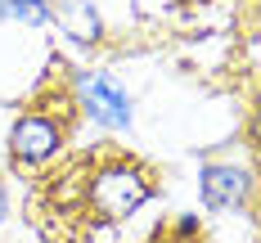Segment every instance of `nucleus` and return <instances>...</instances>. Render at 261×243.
Returning a JSON list of instances; mask_svg holds the SVG:
<instances>
[{"instance_id": "1", "label": "nucleus", "mask_w": 261, "mask_h": 243, "mask_svg": "<svg viewBox=\"0 0 261 243\" xmlns=\"http://www.w3.org/2000/svg\"><path fill=\"white\" fill-rule=\"evenodd\" d=\"M149 194H153V185L135 162H104L86 185V207L99 221H126L135 207L149 203Z\"/></svg>"}, {"instance_id": "2", "label": "nucleus", "mask_w": 261, "mask_h": 243, "mask_svg": "<svg viewBox=\"0 0 261 243\" xmlns=\"http://www.w3.org/2000/svg\"><path fill=\"white\" fill-rule=\"evenodd\" d=\"M81 108L108 131H130V99L113 77H81Z\"/></svg>"}, {"instance_id": "3", "label": "nucleus", "mask_w": 261, "mask_h": 243, "mask_svg": "<svg viewBox=\"0 0 261 243\" xmlns=\"http://www.w3.org/2000/svg\"><path fill=\"white\" fill-rule=\"evenodd\" d=\"M59 140H63V126L59 122L41 117V113H27V117L14 122V131H9V153L18 162H45V158H54Z\"/></svg>"}, {"instance_id": "4", "label": "nucleus", "mask_w": 261, "mask_h": 243, "mask_svg": "<svg viewBox=\"0 0 261 243\" xmlns=\"http://www.w3.org/2000/svg\"><path fill=\"white\" fill-rule=\"evenodd\" d=\"M248 171L243 167H230V162H212L203 167V203H207L212 212H221V207H239L243 198H248Z\"/></svg>"}, {"instance_id": "5", "label": "nucleus", "mask_w": 261, "mask_h": 243, "mask_svg": "<svg viewBox=\"0 0 261 243\" xmlns=\"http://www.w3.org/2000/svg\"><path fill=\"white\" fill-rule=\"evenodd\" d=\"M50 23L63 36H72L77 45H99V36H104L99 14H95L90 0H50Z\"/></svg>"}, {"instance_id": "6", "label": "nucleus", "mask_w": 261, "mask_h": 243, "mask_svg": "<svg viewBox=\"0 0 261 243\" xmlns=\"http://www.w3.org/2000/svg\"><path fill=\"white\" fill-rule=\"evenodd\" d=\"M0 23L45 27L50 23V0H0Z\"/></svg>"}, {"instance_id": "7", "label": "nucleus", "mask_w": 261, "mask_h": 243, "mask_svg": "<svg viewBox=\"0 0 261 243\" xmlns=\"http://www.w3.org/2000/svg\"><path fill=\"white\" fill-rule=\"evenodd\" d=\"M0 221H5V189H0Z\"/></svg>"}]
</instances>
